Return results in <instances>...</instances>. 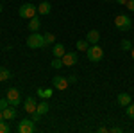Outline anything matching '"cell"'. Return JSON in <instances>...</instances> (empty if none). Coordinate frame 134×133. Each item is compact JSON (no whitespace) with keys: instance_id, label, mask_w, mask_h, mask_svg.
<instances>
[{"instance_id":"cell-23","label":"cell","mask_w":134,"mask_h":133,"mask_svg":"<svg viewBox=\"0 0 134 133\" xmlns=\"http://www.w3.org/2000/svg\"><path fill=\"white\" fill-rule=\"evenodd\" d=\"M54 41H55V34L47 32V34H45V43H47V45H50V43H54Z\"/></svg>"},{"instance_id":"cell-24","label":"cell","mask_w":134,"mask_h":133,"mask_svg":"<svg viewBox=\"0 0 134 133\" xmlns=\"http://www.w3.org/2000/svg\"><path fill=\"white\" fill-rule=\"evenodd\" d=\"M125 112H127V115L131 117V119H134V104L131 102L129 106H125Z\"/></svg>"},{"instance_id":"cell-26","label":"cell","mask_w":134,"mask_h":133,"mask_svg":"<svg viewBox=\"0 0 134 133\" xmlns=\"http://www.w3.org/2000/svg\"><path fill=\"white\" fill-rule=\"evenodd\" d=\"M125 6H127V9H129V11H132V13H134V0H127Z\"/></svg>"},{"instance_id":"cell-7","label":"cell","mask_w":134,"mask_h":133,"mask_svg":"<svg viewBox=\"0 0 134 133\" xmlns=\"http://www.w3.org/2000/svg\"><path fill=\"white\" fill-rule=\"evenodd\" d=\"M52 85H54V88H55V90H66V88H68V85H70V83H68V77H63V76H54V77H52Z\"/></svg>"},{"instance_id":"cell-2","label":"cell","mask_w":134,"mask_h":133,"mask_svg":"<svg viewBox=\"0 0 134 133\" xmlns=\"http://www.w3.org/2000/svg\"><path fill=\"white\" fill-rule=\"evenodd\" d=\"M27 47L29 49H43V47H47L45 36L43 34H38V32H32L31 36L27 38Z\"/></svg>"},{"instance_id":"cell-25","label":"cell","mask_w":134,"mask_h":133,"mask_svg":"<svg viewBox=\"0 0 134 133\" xmlns=\"http://www.w3.org/2000/svg\"><path fill=\"white\" fill-rule=\"evenodd\" d=\"M7 106H9V101H7L5 97H4V99H0V110H5Z\"/></svg>"},{"instance_id":"cell-27","label":"cell","mask_w":134,"mask_h":133,"mask_svg":"<svg viewBox=\"0 0 134 133\" xmlns=\"http://www.w3.org/2000/svg\"><path fill=\"white\" fill-rule=\"evenodd\" d=\"M68 83H77V76L75 74H70L68 76Z\"/></svg>"},{"instance_id":"cell-15","label":"cell","mask_w":134,"mask_h":133,"mask_svg":"<svg viewBox=\"0 0 134 133\" xmlns=\"http://www.w3.org/2000/svg\"><path fill=\"white\" fill-rule=\"evenodd\" d=\"M41 27V22H40V18L38 16H34V18H31L29 20V29H31L32 32H38V29Z\"/></svg>"},{"instance_id":"cell-28","label":"cell","mask_w":134,"mask_h":133,"mask_svg":"<svg viewBox=\"0 0 134 133\" xmlns=\"http://www.w3.org/2000/svg\"><path fill=\"white\" fill-rule=\"evenodd\" d=\"M109 131H113V133H122V128H120V126H114V128H111Z\"/></svg>"},{"instance_id":"cell-1","label":"cell","mask_w":134,"mask_h":133,"mask_svg":"<svg viewBox=\"0 0 134 133\" xmlns=\"http://www.w3.org/2000/svg\"><path fill=\"white\" fill-rule=\"evenodd\" d=\"M86 56H88V60L91 63H98V61H102V58H104V49L98 43H93V45H90V49L86 51Z\"/></svg>"},{"instance_id":"cell-10","label":"cell","mask_w":134,"mask_h":133,"mask_svg":"<svg viewBox=\"0 0 134 133\" xmlns=\"http://www.w3.org/2000/svg\"><path fill=\"white\" fill-rule=\"evenodd\" d=\"M2 113H4V119H5V121H13V119H16V115H18V113H16V106H11V104L5 110H2Z\"/></svg>"},{"instance_id":"cell-21","label":"cell","mask_w":134,"mask_h":133,"mask_svg":"<svg viewBox=\"0 0 134 133\" xmlns=\"http://www.w3.org/2000/svg\"><path fill=\"white\" fill-rule=\"evenodd\" d=\"M63 65H64L63 63V58H54L52 60V68H61Z\"/></svg>"},{"instance_id":"cell-8","label":"cell","mask_w":134,"mask_h":133,"mask_svg":"<svg viewBox=\"0 0 134 133\" xmlns=\"http://www.w3.org/2000/svg\"><path fill=\"white\" fill-rule=\"evenodd\" d=\"M36 108H38V102H36L34 97H27V99L23 101V110H25L27 113H34Z\"/></svg>"},{"instance_id":"cell-9","label":"cell","mask_w":134,"mask_h":133,"mask_svg":"<svg viewBox=\"0 0 134 133\" xmlns=\"http://www.w3.org/2000/svg\"><path fill=\"white\" fill-rule=\"evenodd\" d=\"M63 63H64V67H73L77 63V52H66L63 56Z\"/></svg>"},{"instance_id":"cell-16","label":"cell","mask_w":134,"mask_h":133,"mask_svg":"<svg viewBox=\"0 0 134 133\" xmlns=\"http://www.w3.org/2000/svg\"><path fill=\"white\" fill-rule=\"evenodd\" d=\"M50 11H52L50 2H41V4L38 6V13H40V14H48Z\"/></svg>"},{"instance_id":"cell-4","label":"cell","mask_w":134,"mask_h":133,"mask_svg":"<svg viewBox=\"0 0 134 133\" xmlns=\"http://www.w3.org/2000/svg\"><path fill=\"white\" fill-rule=\"evenodd\" d=\"M114 25L120 29V31H131V27H132V22L131 18L127 16V14H118L116 18H114Z\"/></svg>"},{"instance_id":"cell-3","label":"cell","mask_w":134,"mask_h":133,"mask_svg":"<svg viewBox=\"0 0 134 133\" xmlns=\"http://www.w3.org/2000/svg\"><path fill=\"white\" fill-rule=\"evenodd\" d=\"M36 13H38V6H34V4H23V6H20V16L25 18V20L34 18Z\"/></svg>"},{"instance_id":"cell-17","label":"cell","mask_w":134,"mask_h":133,"mask_svg":"<svg viewBox=\"0 0 134 133\" xmlns=\"http://www.w3.org/2000/svg\"><path fill=\"white\" fill-rule=\"evenodd\" d=\"M52 88H38V97H41V99H50L52 97Z\"/></svg>"},{"instance_id":"cell-33","label":"cell","mask_w":134,"mask_h":133,"mask_svg":"<svg viewBox=\"0 0 134 133\" xmlns=\"http://www.w3.org/2000/svg\"><path fill=\"white\" fill-rule=\"evenodd\" d=\"M0 13H2V4H0Z\"/></svg>"},{"instance_id":"cell-22","label":"cell","mask_w":134,"mask_h":133,"mask_svg":"<svg viewBox=\"0 0 134 133\" xmlns=\"http://www.w3.org/2000/svg\"><path fill=\"white\" fill-rule=\"evenodd\" d=\"M9 124L5 122V121H0V133H9Z\"/></svg>"},{"instance_id":"cell-32","label":"cell","mask_w":134,"mask_h":133,"mask_svg":"<svg viewBox=\"0 0 134 133\" xmlns=\"http://www.w3.org/2000/svg\"><path fill=\"white\" fill-rule=\"evenodd\" d=\"M131 56H132V60H134V47L131 49Z\"/></svg>"},{"instance_id":"cell-18","label":"cell","mask_w":134,"mask_h":133,"mask_svg":"<svg viewBox=\"0 0 134 133\" xmlns=\"http://www.w3.org/2000/svg\"><path fill=\"white\" fill-rule=\"evenodd\" d=\"M11 79V70L5 67H0V81H7Z\"/></svg>"},{"instance_id":"cell-14","label":"cell","mask_w":134,"mask_h":133,"mask_svg":"<svg viewBox=\"0 0 134 133\" xmlns=\"http://www.w3.org/2000/svg\"><path fill=\"white\" fill-rule=\"evenodd\" d=\"M48 110H50L48 102H47V99H43V101L38 104V108H36V113H40V115H45V113H48Z\"/></svg>"},{"instance_id":"cell-30","label":"cell","mask_w":134,"mask_h":133,"mask_svg":"<svg viewBox=\"0 0 134 133\" xmlns=\"http://www.w3.org/2000/svg\"><path fill=\"white\" fill-rule=\"evenodd\" d=\"M116 2H118L120 6H125V4H127V0H116Z\"/></svg>"},{"instance_id":"cell-6","label":"cell","mask_w":134,"mask_h":133,"mask_svg":"<svg viewBox=\"0 0 134 133\" xmlns=\"http://www.w3.org/2000/svg\"><path fill=\"white\" fill-rule=\"evenodd\" d=\"M5 99L9 101L11 106H20V101H21V93L18 88H9L5 92Z\"/></svg>"},{"instance_id":"cell-12","label":"cell","mask_w":134,"mask_h":133,"mask_svg":"<svg viewBox=\"0 0 134 133\" xmlns=\"http://www.w3.org/2000/svg\"><path fill=\"white\" fill-rule=\"evenodd\" d=\"M86 40L90 41V45H93V43H98V40H100V32L97 31V29H91V31L86 34Z\"/></svg>"},{"instance_id":"cell-13","label":"cell","mask_w":134,"mask_h":133,"mask_svg":"<svg viewBox=\"0 0 134 133\" xmlns=\"http://www.w3.org/2000/svg\"><path fill=\"white\" fill-rule=\"evenodd\" d=\"M52 54H54V58H63V56L66 54L64 45H63V43H55V45H54V49H52Z\"/></svg>"},{"instance_id":"cell-20","label":"cell","mask_w":134,"mask_h":133,"mask_svg":"<svg viewBox=\"0 0 134 133\" xmlns=\"http://www.w3.org/2000/svg\"><path fill=\"white\" fill-rule=\"evenodd\" d=\"M132 47H134V45L129 40H122V43H120V49H122V51H131Z\"/></svg>"},{"instance_id":"cell-31","label":"cell","mask_w":134,"mask_h":133,"mask_svg":"<svg viewBox=\"0 0 134 133\" xmlns=\"http://www.w3.org/2000/svg\"><path fill=\"white\" fill-rule=\"evenodd\" d=\"M0 121H5V119H4V113H2V110H0Z\"/></svg>"},{"instance_id":"cell-5","label":"cell","mask_w":134,"mask_h":133,"mask_svg":"<svg viewBox=\"0 0 134 133\" xmlns=\"http://www.w3.org/2000/svg\"><path fill=\"white\" fill-rule=\"evenodd\" d=\"M18 133H34L36 130V122L32 121V119H21L20 122H18Z\"/></svg>"},{"instance_id":"cell-29","label":"cell","mask_w":134,"mask_h":133,"mask_svg":"<svg viewBox=\"0 0 134 133\" xmlns=\"http://www.w3.org/2000/svg\"><path fill=\"white\" fill-rule=\"evenodd\" d=\"M98 131H100V133H104V131H109V130H107L105 126H102V128H98Z\"/></svg>"},{"instance_id":"cell-19","label":"cell","mask_w":134,"mask_h":133,"mask_svg":"<svg viewBox=\"0 0 134 133\" xmlns=\"http://www.w3.org/2000/svg\"><path fill=\"white\" fill-rule=\"evenodd\" d=\"M88 49H90V41L88 40H79L77 41V51H88Z\"/></svg>"},{"instance_id":"cell-11","label":"cell","mask_w":134,"mask_h":133,"mask_svg":"<svg viewBox=\"0 0 134 133\" xmlns=\"http://www.w3.org/2000/svg\"><path fill=\"white\" fill-rule=\"evenodd\" d=\"M116 101H118V104H120V106H129V104L132 102V97H131L129 93L122 92V93H118V97H116Z\"/></svg>"}]
</instances>
